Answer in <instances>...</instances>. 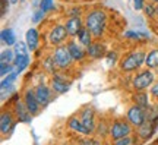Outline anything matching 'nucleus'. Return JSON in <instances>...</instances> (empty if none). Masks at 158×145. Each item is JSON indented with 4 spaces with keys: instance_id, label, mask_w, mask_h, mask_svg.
Masks as SVG:
<instances>
[{
    "instance_id": "1",
    "label": "nucleus",
    "mask_w": 158,
    "mask_h": 145,
    "mask_svg": "<svg viewBox=\"0 0 158 145\" xmlns=\"http://www.w3.org/2000/svg\"><path fill=\"white\" fill-rule=\"evenodd\" d=\"M108 16L104 9H92L85 16V27L89 29L94 38H101L107 29Z\"/></svg>"
},
{
    "instance_id": "2",
    "label": "nucleus",
    "mask_w": 158,
    "mask_h": 145,
    "mask_svg": "<svg viewBox=\"0 0 158 145\" xmlns=\"http://www.w3.org/2000/svg\"><path fill=\"white\" fill-rule=\"evenodd\" d=\"M145 57H147V54L141 49L129 51L118 63L120 70H123V72H133L136 69H139L142 65H145Z\"/></svg>"
},
{
    "instance_id": "3",
    "label": "nucleus",
    "mask_w": 158,
    "mask_h": 145,
    "mask_svg": "<svg viewBox=\"0 0 158 145\" xmlns=\"http://www.w3.org/2000/svg\"><path fill=\"white\" fill-rule=\"evenodd\" d=\"M53 57L56 60V65L59 67V70H66L72 66V62H73V57L69 51L68 44H60L56 45L54 50H53Z\"/></svg>"
},
{
    "instance_id": "4",
    "label": "nucleus",
    "mask_w": 158,
    "mask_h": 145,
    "mask_svg": "<svg viewBox=\"0 0 158 145\" xmlns=\"http://www.w3.org/2000/svg\"><path fill=\"white\" fill-rule=\"evenodd\" d=\"M155 81V75H154L152 69H143L141 72H138L132 79V88L135 91H145L149 88Z\"/></svg>"
},
{
    "instance_id": "5",
    "label": "nucleus",
    "mask_w": 158,
    "mask_h": 145,
    "mask_svg": "<svg viewBox=\"0 0 158 145\" xmlns=\"http://www.w3.org/2000/svg\"><path fill=\"white\" fill-rule=\"evenodd\" d=\"M127 135H132V123L126 119H116L110 125V138L111 141H117L124 138Z\"/></svg>"
},
{
    "instance_id": "6",
    "label": "nucleus",
    "mask_w": 158,
    "mask_h": 145,
    "mask_svg": "<svg viewBox=\"0 0 158 145\" xmlns=\"http://www.w3.org/2000/svg\"><path fill=\"white\" fill-rule=\"evenodd\" d=\"M126 119L132 123V126H141L143 122H147V109L138 106V104H133L127 109V113H126Z\"/></svg>"
},
{
    "instance_id": "7",
    "label": "nucleus",
    "mask_w": 158,
    "mask_h": 145,
    "mask_svg": "<svg viewBox=\"0 0 158 145\" xmlns=\"http://www.w3.org/2000/svg\"><path fill=\"white\" fill-rule=\"evenodd\" d=\"M68 37H69V32H68V29H66V25L57 23V25H54V27L50 29L47 38H48V43H50L51 45L56 47V45L63 44Z\"/></svg>"
},
{
    "instance_id": "8",
    "label": "nucleus",
    "mask_w": 158,
    "mask_h": 145,
    "mask_svg": "<svg viewBox=\"0 0 158 145\" xmlns=\"http://www.w3.org/2000/svg\"><path fill=\"white\" fill-rule=\"evenodd\" d=\"M13 112L15 116L21 123H29L32 120V114L28 110L27 104L23 103V100H19L18 97H15V103H13Z\"/></svg>"
},
{
    "instance_id": "9",
    "label": "nucleus",
    "mask_w": 158,
    "mask_h": 145,
    "mask_svg": "<svg viewBox=\"0 0 158 145\" xmlns=\"http://www.w3.org/2000/svg\"><path fill=\"white\" fill-rule=\"evenodd\" d=\"M70 88V81L64 78V75L62 73H53V78H51V89L56 92V94H64L68 92Z\"/></svg>"
},
{
    "instance_id": "10",
    "label": "nucleus",
    "mask_w": 158,
    "mask_h": 145,
    "mask_svg": "<svg viewBox=\"0 0 158 145\" xmlns=\"http://www.w3.org/2000/svg\"><path fill=\"white\" fill-rule=\"evenodd\" d=\"M23 103L27 104V107H28V110L31 112V114H32V116H34V114H37V113L40 112V107H41V104H40V101L37 100L35 89H32V88H27V89H25V92H23Z\"/></svg>"
},
{
    "instance_id": "11",
    "label": "nucleus",
    "mask_w": 158,
    "mask_h": 145,
    "mask_svg": "<svg viewBox=\"0 0 158 145\" xmlns=\"http://www.w3.org/2000/svg\"><path fill=\"white\" fill-rule=\"evenodd\" d=\"M155 123L157 122H152V120H147L143 122L141 126H138V130H136V136L142 141V142H148L151 139V136L155 134Z\"/></svg>"
},
{
    "instance_id": "12",
    "label": "nucleus",
    "mask_w": 158,
    "mask_h": 145,
    "mask_svg": "<svg viewBox=\"0 0 158 145\" xmlns=\"http://www.w3.org/2000/svg\"><path fill=\"white\" fill-rule=\"evenodd\" d=\"M81 120L84 123L86 129L89 130L91 134L94 132L97 129V122H95V112H94V109H91V107H85L84 110L81 112Z\"/></svg>"
},
{
    "instance_id": "13",
    "label": "nucleus",
    "mask_w": 158,
    "mask_h": 145,
    "mask_svg": "<svg viewBox=\"0 0 158 145\" xmlns=\"http://www.w3.org/2000/svg\"><path fill=\"white\" fill-rule=\"evenodd\" d=\"M107 54V50H106V45L102 43H91L88 47H86V56L89 59H101Z\"/></svg>"
},
{
    "instance_id": "14",
    "label": "nucleus",
    "mask_w": 158,
    "mask_h": 145,
    "mask_svg": "<svg viewBox=\"0 0 158 145\" xmlns=\"http://www.w3.org/2000/svg\"><path fill=\"white\" fill-rule=\"evenodd\" d=\"M64 25H66V29L69 32V37H76L81 28L85 25V22L81 19V16H69Z\"/></svg>"
},
{
    "instance_id": "15",
    "label": "nucleus",
    "mask_w": 158,
    "mask_h": 145,
    "mask_svg": "<svg viewBox=\"0 0 158 145\" xmlns=\"http://www.w3.org/2000/svg\"><path fill=\"white\" fill-rule=\"evenodd\" d=\"M51 91L53 89L48 88L47 85L40 84L35 87V95H37V100L40 101L41 106H47L51 100Z\"/></svg>"
},
{
    "instance_id": "16",
    "label": "nucleus",
    "mask_w": 158,
    "mask_h": 145,
    "mask_svg": "<svg viewBox=\"0 0 158 145\" xmlns=\"http://www.w3.org/2000/svg\"><path fill=\"white\" fill-rule=\"evenodd\" d=\"M15 126V119L10 112H3L0 116V130L3 135L10 134V130Z\"/></svg>"
},
{
    "instance_id": "17",
    "label": "nucleus",
    "mask_w": 158,
    "mask_h": 145,
    "mask_svg": "<svg viewBox=\"0 0 158 145\" xmlns=\"http://www.w3.org/2000/svg\"><path fill=\"white\" fill-rule=\"evenodd\" d=\"M68 47H69V51H70L72 57H73V60L81 62L86 57V49L84 50V45L81 44V43L78 44V43H75V41H69Z\"/></svg>"
},
{
    "instance_id": "18",
    "label": "nucleus",
    "mask_w": 158,
    "mask_h": 145,
    "mask_svg": "<svg viewBox=\"0 0 158 145\" xmlns=\"http://www.w3.org/2000/svg\"><path fill=\"white\" fill-rule=\"evenodd\" d=\"M68 128L70 129V130H73V132H76V134H82V135H89L91 132L86 129V126H85L84 123H82V120H81V117H70L68 120Z\"/></svg>"
},
{
    "instance_id": "19",
    "label": "nucleus",
    "mask_w": 158,
    "mask_h": 145,
    "mask_svg": "<svg viewBox=\"0 0 158 145\" xmlns=\"http://www.w3.org/2000/svg\"><path fill=\"white\" fill-rule=\"evenodd\" d=\"M25 41L28 44V49L31 51H35L38 49V44H40V34L38 31L35 28H29L25 34Z\"/></svg>"
},
{
    "instance_id": "20",
    "label": "nucleus",
    "mask_w": 158,
    "mask_h": 145,
    "mask_svg": "<svg viewBox=\"0 0 158 145\" xmlns=\"http://www.w3.org/2000/svg\"><path fill=\"white\" fill-rule=\"evenodd\" d=\"M0 40H2V44L7 45V47H13V45L16 44V35L13 32V29L12 28H5L2 29V32H0Z\"/></svg>"
},
{
    "instance_id": "21",
    "label": "nucleus",
    "mask_w": 158,
    "mask_h": 145,
    "mask_svg": "<svg viewBox=\"0 0 158 145\" xmlns=\"http://www.w3.org/2000/svg\"><path fill=\"white\" fill-rule=\"evenodd\" d=\"M124 38L133 40V41H143V40L149 38V34L145 31H139V29H127L123 32Z\"/></svg>"
},
{
    "instance_id": "22",
    "label": "nucleus",
    "mask_w": 158,
    "mask_h": 145,
    "mask_svg": "<svg viewBox=\"0 0 158 145\" xmlns=\"http://www.w3.org/2000/svg\"><path fill=\"white\" fill-rule=\"evenodd\" d=\"M76 37H78V41L82 45H84L85 49H86V47H88V45L92 43V38H94V35L91 34V31L86 28L85 25L82 27V28H81V31L78 32V35H76Z\"/></svg>"
},
{
    "instance_id": "23",
    "label": "nucleus",
    "mask_w": 158,
    "mask_h": 145,
    "mask_svg": "<svg viewBox=\"0 0 158 145\" xmlns=\"http://www.w3.org/2000/svg\"><path fill=\"white\" fill-rule=\"evenodd\" d=\"M145 66L148 69H158V49H152L145 57Z\"/></svg>"
},
{
    "instance_id": "24",
    "label": "nucleus",
    "mask_w": 158,
    "mask_h": 145,
    "mask_svg": "<svg viewBox=\"0 0 158 145\" xmlns=\"http://www.w3.org/2000/svg\"><path fill=\"white\" fill-rule=\"evenodd\" d=\"M132 100H133L135 104L143 107V109H148V107L151 106V104H149V100H148V95H147L145 91H136V94H133V97H132Z\"/></svg>"
},
{
    "instance_id": "25",
    "label": "nucleus",
    "mask_w": 158,
    "mask_h": 145,
    "mask_svg": "<svg viewBox=\"0 0 158 145\" xmlns=\"http://www.w3.org/2000/svg\"><path fill=\"white\" fill-rule=\"evenodd\" d=\"M13 65H15V69H16L18 72L21 73L23 72L29 65V56L28 54H23V56H16L15 57V60H13Z\"/></svg>"
},
{
    "instance_id": "26",
    "label": "nucleus",
    "mask_w": 158,
    "mask_h": 145,
    "mask_svg": "<svg viewBox=\"0 0 158 145\" xmlns=\"http://www.w3.org/2000/svg\"><path fill=\"white\" fill-rule=\"evenodd\" d=\"M18 75H19V72H18L16 69H15L13 72H10L9 75H6L5 78L2 79V84H0V89H2V91H5V89L10 88V87H13L12 84H13V82L16 81Z\"/></svg>"
},
{
    "instance_id": "27",
    "label": "nucleus",
    "mask_w": 158,
    "mask_h": 145,
    "mask_svg": "<svg viewBox=\"0 0 158 145\" xmlns=\"http://www.w3.org/2000/svg\"><path fill=\"white\" fill-rule=\"evenodd\" d=\"M43 69H44L47 73H51V75L59 70V67H57L56 60H54L53 54H51V56H47L44 60H43Z\"/></svg>"
},
{
    "instance_id": "28",
    "label": "nucleus",
    "mask_w": 158,
    "mask_h": 145,
    "mask_svg": "<svg viewBox=\"0 0 158 145\" xmlns=\"http://www.w3.org/2000/svg\"><path fill=\"white\" fill-rule=\"evenodd\" d=\"M16 57V53L15 50H10V49H6L0 53V63H13Z\"/></svg>"
},
{
    "instance_id": "29",
    "label": "nucleus",
    "mask_w": 158,
    "mask_h": 145,
    "mask_svg": "<svg viewBox=\"0 0 158 145\" xmlns=\"http://www.w3.org/2000/svg\"><path fill=\"white\" fill-rule=\"evenodd\" d=\"M147 120L158 122V104L149 106V107L147 109Z\"/></svg>"
},
{
    "instance_id": "30",
    "label": "nucleus",
    "mask_w": 158,
    "mask_h": 145,
    "mask_svg": "<svg viewBox=\"0 0 158 145\" xmlns=\"http://www.w3.org/2000/svg\"><path fill=\"white\" fill-rule=\"evenodd\" d=\"M13 50L16 53V56H23V54H28L27 50H28V44L27 43H22V41H16V44L13 45Z\"/></svg>"
},
{
    "instance_id": "31",
    "label": "nucleus",
    "mask_w": 158,
    "mask_h": 145,
    "mask_svg": "<svg viewBox=\"0 0 158 145\" xmlns=\"http://www.w3.org/2000/svg\"><path fill=\"white\" fill-rule=\"evenodd\" d=\"M40 9H43L45 13L54 11V9H56L54 0H41V2H40Z\"/></svg>"
},
{
    "instance_id": "32",
    "label": "nucleus",
    "mask_w": 158,
    "mask_h": 145,
    "mask_svg": "<svg viewBox=\"0 0 158 145\" xmlns=\"http://www.w3.org/2000/svg\"><path fill=\"white\" fill-rule=\"evenodd\" d=\"M143 12H145V15H147L148 18L157 16V6H154L152 2H151V3H145V6H143Z\"/></svg>"
},
{
    "instance_id": "33",
    "label": "nucleus",
    "mask_w": 158,
    "mask_h": 145,
    "mask_svg": "<svg viewBox=\"0 0 158 145\" xmlns=\"http://www.w3.org/2000/svg\"><path fill=\"white\" fill-rule=\"evenodd\" d=\"M13 67H15V65H12V63H0V75H2V78H5L6 75L13 72Z\"/></svg>"
},
{
    "instance_id": "34",
    "label": "nucleus",
    "mask_w": 158,
    "mask_h": 145,
    "mask_svg": "<svg viewBox=\"0 0 158 145\" xmlns=\"http://www.w3.org/2000/svg\"><path fill=\"white\" fill-rule=\"evenodd\" d=\"M106 60H107L108 66H114V65L117 63V53H116V51H107Z\"/></svg>"
},
{
    "instance_id": "35",
    "label": "nucleus",
    "mask_w": 158,
    "mask_h": 145,
    "mask_svg": "<svg viewBox=\"0 0 158 145\" xmlns=\"http://www.w3.org/2000/svg\"><path fill=\"white\" fill-rule=\"evenodd\" d=\"M135 142H136V139L132 138V135H127V136H124V138L113 141V144H116V145H129V144H135Z\"/></svg>"
},
{
    "instance_id": "36",
    "label": "nucleus",
    "mask_w": 158,
    "mask_h": 145,
    "mask_svg": "<svg viewBox=\"0 0 158 145\" xmlns=\"http://www.w3.org/2000/svg\"><path fill=\"white\" fill-rule=\"evenodd\" d=\"M44 15H45V12L43 11V9H37V11L34 12V15H32V22L34 23H40L43 19H44Z\"/></svg>"
},
{
    "instance_id": "37",
    "label": "nucleus",
    "mask_w": 158,
    "mask_h": 145,
    "mask_svg": "<svg viewBox=\"0 0 158 145\" xmlns=\"http://www.w3.org/2000/svg\"><path fill=\"white\" fill-rule=\"evenodd\" d=\"M143 6H145V0H133L135 11H143Z\"/></svg>"
},
{
    "instance_id": "38",
    "label": "nucleus",
    "mask_w": 158,
    "mask_h": 145,
    "mask_svg": "<svg viewBox=\"0 0 158 145\" xmlns=\"http://www.w3.org/2000/svg\"><path fill=\"white\" fill-rule=\"evenodd\" d=\"M151 95H152L155 100H158V81L151 85Z\"/></svg>"
},
{
    "instance_id": "39",
    "label": "nucleus",
    "mask_w": 158,
    "mask_h": 145,
    "mask_svg": "<svg viewBox=\"0 0 158 145\" xmlns=\"http://www.w3.org/2000/svg\"><path fill=\"white\" fill-rule=\"evenodd\" d=\"M9 3H10V0H2V16L6 15V11H7V7H9Z\"/></svg>"
},
{
    "instance_id": "40",
    "label": "nucleus",
    "mask_w": 158,
    "mask_h": 145,
    "mask_svg": "<svg viewBox=\"0 0 158 145\" xmlns=\"http://www.w3.org/2000/svg\"><path fill=\"white\" fill-rule=\"evenodd\" d=\"M69 16H81V9L79 7H73L72 11L69 12Z\"/></svg>"
},
{
    "instance_id": "41",
    "label": "nucleus",
    "mask_w": 158,
    "mask_h": 145,
    "mask_svg": "<svg viewBox=\"0 0 158 145\" xmlns=\"http://www.w3.org/2000/svg\"><path fill=\"white\" fill-rule=\"evenodd\" d=\"M82 144H98V141L95 139H84V141H81Z\"/></svg>"
},
{
    "instance_id": "42",
    "label": "nucleus",
    "mask_w": 158,
    "mask_h": 145,
    "mask_svg": "<svg viewBox=\"0 0 158 145\" xmlns=\"http://www.w3.org/2000/svg\"><path fill=\"white\" fill-rule=\"evenodd\" d=\"M151 2H152V3H158V0H151Z\"/></svg>"
},
{
    "instance_id": "43",
    "label": "nucleus",
    "mask_w": 158,
    "mask_h": 145,
    "mask_svg": "<svg viewBox=\"0 0 158 145\" xmlns=\"http://www.w3.org/2000/svg\"><path fill=\"white\" fill-rule=\"evenodd\" d=\"M157 16H158V3H157Z\"/></svg>"
}]
</instances>
